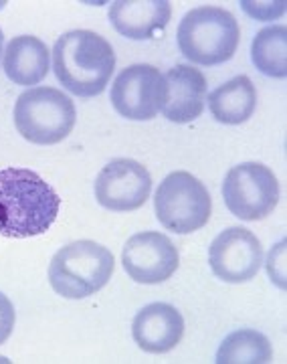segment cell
<instances>
[{"mask_svg": "<svg viewBox=\"0 0 287 364\" xmlns=\"http://www.w3.org/2000/svg\"><path fill=\"white\" fill-rule=\"evenodd\" d=\"M77 119L73 100L55 87H31L14 104V126L26 142L49 146L71 134Z\"/></svg>", "mask_w": 287, "mask_h": 364, "instance_id": "obj_5", "label": "cell"}, {"mask_svg": "<svg viewBox=\"0 0 287 364\" xmlns=\"http://www.w3.org/2000/svg\"><path fill=\"white\" fill-rule=\"evenodd\" d=\"M164 95V75L152 65L126 67L112 85V104L119 116L146 122L158 116Z\"/></svg>", "mask_w": 287, "mask_h": 364, "instance_id": "obj_11", "label": "cell"}, {"mask_svg": "<svg viewBox=\"0 0 287 364\" xmlns=\"http://www.w3.org/2000/svg\"><path fill=\"white\" fill-rule=\"evenodd\" d=\"M274 348L265 334L243 328L229 334L217 350L219 364H267L271 363Z\"/></svg>", "mask_w": 287, "mask_h": 364, "instance_id": "obj_17", "label": "cell"}, {"mask_svg": "<svg viewBox=\"0 0 287 364\" xmlns=\"http://www.w3.org/2000/svg\"><path fill=\"white\" fill-rule=\"evenodd\" d=\"M4 73L16 85H39L49 73V49L37 37H14L4 51Z\"/></svg>", "mask_w": 287, "mask_h": 364, "instance_id": "obj_15", "label": "cell"}, {"mask_svg": "<svg viewBox=\"0 0 287 364\" xmlns=\"http://www.w3.org/2000/svg\"><path fill=\"white\" fill-rule=\"evenodd\" d=\"M14 318H16V314H14L13 301L0 291V344H4L13 334Z\"/></svg>", "mask_w": 287, "mask_h": 364, "instance_id": "obj_21", "label": "cell"}, {"mask_svg": "<svg viewBox=\"0 0 287 364\" xmlns=\"http://www.w3.org/2000/svg\"><path fill=\"white\" fill-rule=\"evenodd\" d=\"M207 102V79L190 65H176L164 75L160 112L168 122L190 124L202 114Z\"/></svg>", "mask_w": 287, "mask_h": 364, "instance_id": "obj_12", "label": "cell"}, {"mask_svg": "<svg viewBox=\"0 0 287 364\" xmlns=\"http://www.w3.org/2000/svg\"><path fill=\"white\" fill-rule=\"evenodd\" d=\"M95 198L107 210L130 213L146 205L152 191V176L140 162L130 158H116L97 174Z\"/></svg>", "mask_w": 287, "mask_h": 364, "instance_id": "obj_8", "label": "cell"}, {"mask_svg": "<svg viewBox=\"0 0 287 364\" xmlns=\"http://www.w3.org/2000/svg\"><path fill=\"white\" fill-rule=\"evenodd\" d=\"M287 28L281 25L259 31L251 45L253 65L267 77L283 79L287 75Z\"/></svg>", "mask_w": 287, "mask_h": 364, "instance_id": "obj_18", "label": "cell"}, {"mask_svg": "<svg viewBox=\"0 0 287 364\" xmlns=\"http://www.w3.org/2000/svg\"><path fill=\"white\" fill-rule=\"evenodd\" d=\"M267 273L277 287H286V239L279 241L267 257Z\"/></svg>", "mask_w": 287, "mask_h": 364, "instance_id": "obj_19", "label": "cell"}, {"mask_svg": "<svg viewBox=\"0 0 287 364\" xmlns=\"http://www.w3.org/2000/svg\"><path fill=\"white\" fill-rule=\"evenodd\" d=\"M209 107L212 117L227 126H237L253 116L257 105V91L247 75H239L210 91Z\"/></svg>", "mask_w": 287, "mask_h": 364, "instance_id": "obj_16", "label": "cell"}, {"mask_svg": "<svg viewBox=\"0 0 287 364\" xmlns=\"http://www.w3.org/2000/svg\"><path fill=\"white\" fill-rule=\"evenodd\" d=\"M212 273L227 284L251 282L263 265L259 239L245 227L224 229L209 247Z\"/></svg>", "mask_w": 287, "mask_h": 364, "instance_id": "obj_9", "label": "cell"}, {"mask_svg": "<svg viewBox=\"0 0 287 364\" xmlns=\"http://www.w3.org/2000/svg\"><path fill=\"white\" fill-rule=\"evenodd\" d=\"M114 253L95 241H73L53 255L49 265L51 287L67 299L97 294L114 275Z\"/></svg>", "mask_w": 287, "mask_h": 364, "instance_id": "obj_4", "label": "cell"}, {"mask_svg": "<svg viewBox=\"0 0 287 364\" xmlns=\"http://www.w3.org/2000/svg\"><path fill=\"white\" fill-rule=\"evenodd\" d=\"M2 45H4V35H2V31H0V57H2Z\"/></svg>", "mask_w": 287, "mask_h": 364, "instance_id": "obj_22", "label": "cell"}, {"mask_svg": "<svg viewBox=\"0 0 287 364\" xmlns=\"http://www.w3.org/2000/svg\"><path fill=\"white\" fill-rule=\"evenodd\" d=\"M172 16L168 0H116L109 6V23L121 37L131 41L154 39Z\"/></svg>", "mask_w": 287, "mask_h": 364, "instance_id": "obj_14", "label": "cell"}, {"mask_svg": "<svg viewBox=\"0 0 287 364\" xmlns=\"http://www.w3.org/2000/svg\"><path fill=\"white\" fill-rule=\"evenodd\" d=\"M131 336L144 352L164 354L174 350L184 336V318L170 304H150L136 314Z\"/></svg>", "mask_w": 287, "mask_h": 364, "instance_id": "obj_13", "label": "cell"}, {"mask_svg": "<svg viewBox=\"0 0 287 364\" xmlns=\"http://www.w3.org/2000/svg\"><path fill=\"white\" fill-rule=\"evenodd\" d=\"M116 69V53L93 31H69L53 47V71L59 83L79 97L104 93Z\"/></svg>", "mask_w": 287, "mask_h": 364, "instance_id": "obj_2", "label": "cell"}, {"mask_svg": "<svg viewBox=\"0 0 287 364\" xmlns=\"http://www.w3.org/2000/svg\"><path fill=\"white\" fill-rule=\"evenodd\" d=\"M121 263L136 284L154 286L166 282L176 273L180 265V255L166 235L144 231L130 237L121 253Z\"/></svg>", "mask_w": 287, "mask_h": 364, "instance_id": "obj_10", "label": "cell"}, {"mask_svg": "<svg viewBox=\"0 0 287 364\" xmlns=\"http://www.w3.org/2000/svg\"><path fill=\"white\" fill-rule=\"evenodd\" d=\"M61 198L47 181L28 168L0 170V235L28 239L45 235L57 221Z\"/></svg>", "mask_w": 287, "mask_h": 364, "instance_id": "obj_1", "label": "cell"}, {"mask_svg": "<svg viewBox=\"0 0 287 364\" xmlns=\"http://www.w3.org/2000/svg\"><path fill=\"white\" fill-rule=\"evenodd\" d=\"M241 9L247 11L253 18H259V21H271L275 16H281L286 13V2L279 0V2H241Z\"/></svg>", "mask_w": 287, "mask_h": 364, "instance_id": "obj_20", "label": "cell"}, {"mask_svg": "<svg viewBox=\"0 0 287 364\" xmlns=\"http://www.w3.org/2000/svg\"><path fill=\"white\" fill-rule=\"evenodd\" d=\"M222 198L237 219L261 221L279 203V182L261 162H243L227 172Z\"/></svg>", "mask_w": 287, "mask_h": 364, "instance_id": "obj_7", "label": "cell"}, {"mask_svg": "<svg viewBox=\"0 0 287 364\" xmlns=\"http://www.w3.org/2000/svg\"><path fill=\"white\" fill-rule=\"evenodd\" d=\"M158 221L166 231L195 233L210 219V195L207 186L190 172H172L160 182L154 195Z\"/></svg>", "mask_w": 287, "mask_h": 364, "instance_id": "obj_6", "label": "cell"}, {"mask_svg": "<svg viewBox=\"0 0 287 364\" xmlns=\"http://www.w3.org/2000/svg\"><path fill=\"white\" fill-rule=\"evenodd\" d=\"M241 39L235 16L221 6H198L184 14L176 31L180 53L196 65H221L233 59Z\"/></svg>", "mask_w": 287, "mask_h": 364, "instance_id": "obj_3", "label": "cell"}]
</instances>
